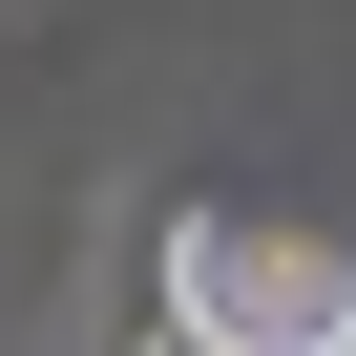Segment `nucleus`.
<instances>
[{"instance_id":"nucleus-2","label":"nucleus","mask_w":356,"mask_h":356,"mask_svg":"<svg viewBox=\"0 0 356 356\" xmlns=\"http://www.w3.org/2000/svg\"><path fill=\"white\" fill-rule=\"evenodd\" d=\"M147 356H189V335H147Z\"/></svg>"},{"instance_id":"nucleus-1","label":"nucleus","mask_w":356,"mask_h":356,"mask_svg":"<svg viewBox=\"0 0 356 356\" xmlns=\"http://www.w3.org/2000/svg\"><path fill=\"white\" fill-rule=\"evenodd\" d=\"M168 335L189 356H356V252H314V231H189L168 252Z\"/></svg>"}]
</instances>
